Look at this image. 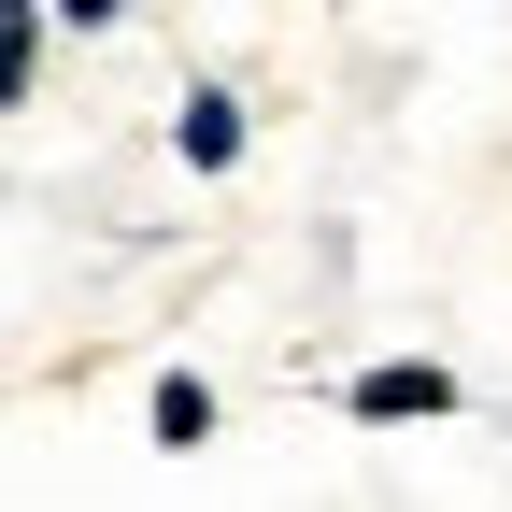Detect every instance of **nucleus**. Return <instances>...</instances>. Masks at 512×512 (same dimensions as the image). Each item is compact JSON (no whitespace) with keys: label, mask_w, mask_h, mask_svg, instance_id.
<instances>
[{"label":"nucleus","mask_w":512,"mask_h":512,"mask_svg":"<svg viewBox=\"0 0 512 512\" xmlns=\"http://www.w3.org/2000/svg\"><path fill=\"white\" fill-rule=\"evenodd\" d=\"M214 413H228V399H214L200 370H157V384H143V427L171 441V456H200V441H214Z\"/></svg>","instance_id":"obj_3"},{"label":"nucleus","mask_w":512,"mask_h":512,"mask_svg":"<svg viewBox=\"0 0 512 512\" xmlns=\"http://www.w3.org/2000/svg\"><path fill=\"white\" fill-rule=\"evenodd\" d=\"M29 72H43V15H29V0H0V114L29 100Z\"/></svg>","instance_id":"obj_4"},{"label":"nucleus","mask_w":512,"mask_h":512,"mask_svg":"<svg viewBox=\"0 0 512 512\" xmlns=\"http://www.w3.org/2000/svg\"><path fill=\"white\" fill-rule=\"evenodd\" d=\"M342 413L356 427H427V413H456V370H441V356H370L342 384Z\"/></svg>","instance_id":"obj_1"},{"label":"nucleus","mask_w":512,"mask_h":512,"mask_svg":"<svg viewBox=\"0 0 512 512\" xmlns=\"http://www.w3.org/2000/svg\"><path fill=\"white\" fill-rule=\"evenodd\" d=\"M242 143H256L242 86H185V100H171V157H185V171H242Z\"/></svg>","instance_id":"obj_2"}]
</instances>
